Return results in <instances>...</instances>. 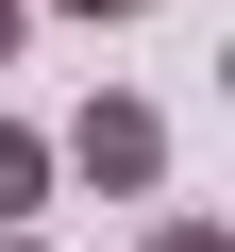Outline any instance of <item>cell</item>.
Segmentation results:
<instances>
[{
    "mask_svg": "<svg viewBox=\"0 0 235 252\" xmlns=\"http://www.w3.org/2000/svg\"><path fill=\"white\" fill-rule=\"evenodd\" d=\"M51 168H84L101 202H151V185H168V118H151L135 84H101V101L67 118V152H51Z\"/></svg>",
    "mask_w": 235,
    "mask_h": 252,
    "instance_id": "cell-1",
    "label": "cell"
},
{
    "mask_svg": "<svg viewBox=\"0 0 235 252\" xmlns=\"http://www.w3.org/2000/svg\"><path fill=\"white\" fill-rule=\"evenodd\" d=\"M34 202H51V135L0 118V235H34Z\"/></svg>",
    "mask_w": 235,
    "mask_h": 252,
    "instance_id": "cell-2",
    "label": "cell"
},
{
    "mask_svg": "<svg viewBox=\"0 0 235 252\" xmlns=\"http://www.w3.org/2000/svg\"><path fill=\"white\" fill-rule=\"evenodd\" d=\"M151 252H235V235H218V219H151Z\"/></svg>",
    "mask_w": 235,
    "mask_h": 252,
    "instance_id": "cell-3",
    "label": "cell"
},
{
    "mask_svg": "<svg viewBox=\"0 0 235 252\" xmlns=\"http://www.w3.org/2000/svg\"><path fill=\"white\" fill-rule=\"evenodd\" d=\"M51 17H151V0H51Z\"/></svg>",
    "mask_w": 235,
    "mask_h": 252,
    "instance_id": "cell-4",
    "label": "cell"
},
{
    "mask_svg": "<svg viewBox=\"0 0 235 252\" xmlns=\"http://www.w3.org/2000/svg\"><path fill=\"white\" fill-rule=\"evenodd\" d=\"M17 34H34V0H0V67H17Z\"/></svg>",
    "mask_w": 235,
    "mask_h": 252,
    "instance_id": "cell-5",
    "label": "cell"
},
{
    "mask_svg": "<svg viewBox=\"0 0 235 252\" xmlns=\"http://www.w3.org/2000/svg\"><path fill=\"white\" fill-rule=\"evenodd\" d=\"M0 252H51V235H0Z\"/></svg>",
    "mask_w": 235,
    "mask_h": 252,
    "instance_id": "cell-6",
    "label": "cell"
}]
</instances>
